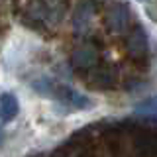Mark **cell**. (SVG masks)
<instances>
[{"mask_svg": "<svg viewBox=\"0 0 157 157\" xmlns=\"http://www.w3.org/2000/svg\"><path fill=\"white\" fill-rule=\"evenodd\" d=\"M16 114H18V100L14 98V94H10V92L0 94V120L10 122L16 118Z\"/></svg>", "mask_w": 157, "mask_h": 157, "instance_id": "1", "label": "cell"}, {"mask_svg": "<svg viewBox=\"0 0 157 157\" xmlns=\"http://www.w3.org/2000/svg\"><path fill=\"white\" fill-rule=\"evenodd\" d=\"M140 110H144V112H157V96L155 98H151V100H145L144 104L140 106Z\"/></svg>", "mask_w": 157, "mask_h": 157, "instance_id": "2", "label": "cell"}]
</instances>
